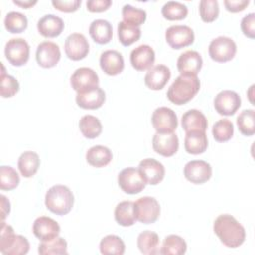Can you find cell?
<instances>
[{
    "label": "cell",
    "instance_id": "6da1fadb",
    "mask_svg": "<svg viewBox=\"0 0 255 255\" xmlns=\"http://www.w3.org/2000/svg\"><path fill=\"white\" fill-rule=\"evenodd\" d=\"M213 231L219 240L229 248L239 247L245 240V229L230 214H220L213 223Z\"/></svg>",
    "mask_w": 255,
    "mask_h": 255
},
{
    "label": "cell",
    "instance_id": "7a4b0ae2",
    "mask_svg": "<svg viewBox=\"0 0 255 255\" xmlns=\"http://www.w3.org/2000/svg\"><path fill=\"white\" fill-rule=\"evenodd\" d=\"M199 89L200 81L197 76L179 75L169 86L166 96L171 103L180 106L189 102Z\"/></svg>",
    "mask_w": 255,
    "mask_h": 255
},
{
    "label": "cell",
    "instance_id": "3957f363",
    "mask_svg": "<svg viewBox=\"0 0 255 255\" xmlns=\"http://www.w3.org/2000/svg\"><path fill=\"white\" fill-rule=\"evenodd\" d=\"M45 205L57 215H66L74 205V194L66 185H53L46 192Z\"/></svg>",
    "mask_w": 255,
    "mask_h": 255
},
{
    "label": "cell",
    "instance_id": "277c9868",
    "mask_svg": "<svg viewBox=\"0 0 255 255\" xmlns=\"http://www.w3.org/2000/svg\"><path fill=\"white\" fill-rule=\"evenodd\" d=\"M30 249L28 239L15 234L11 225L2 221L0 231V251L5 255H24Z\"/></svg>",
    "mask_w": 255,
    "mask_h": 255
},
{
    "label": "cell",
    "instance_id": "5b68a950",
    "mask_svg": "<svg viewBox=\"0 0 255 255\" xmlns=\"http://www.w3.org/2000/svg\"><path fill=\"white\" fill-rule=\"evenodd\" d=\"M135 219L144 224H150L157 220L160 214L158 201L151 196H143L133 202Z\"/></svg>",
    "mask_w": 255,
    "mask_h": 255
},
{
    "label": "cell",
    "instance_id": "8992f818",
    "mask_svg": "<svg viewBox=\"0 0 255 255\" xmlns=\"http://www.w3.org/2000/svg\"><path fill=\"white\" fill-rule=\"evenodd\" d=\"M237 47L235 42L225 36H219L213 39L208 46L210 58L218 63H225L232 60L236 54Z\"/></svg>",
    "mask_w": 255,
    "mask_h": 255
},
{
    "label": "cell",
    "instance_id": "52a82bcc",
    "mask_svg": "<svg viewBox=\"0 0 255 255\" xmlns=\"http://www.w3.org/2000/svg\"><path fill=\"white\" fill-rule=\"evenodd\" d=\"M118 183L121 189L128 194L139 193L146 184L139 169L135 167L124 168L118 175Z\"/></svg>",
    "mask_w": 255,
    "mask_h": 255
},
{
    "label": "cell",
    "instance_id": "ba28073f",
    "mask_svg": "<svg viewBox=\"0 0 255 255\" xmlns=\"http://www.w3.org/2000/svg\"><path fill=\"white\" fill-rule=\"evenodd\" d=\"M5 57L8 62L16 67L25 65L30 56L29 44L22 38H13L6 43Z\"/></svg>",
    "mask_w": 255,
    "mask_h": 255
},
{
    "label": "cell",
    "instance_id": "9c48e42d",
    "mask_svg": "<svg viewBox=\"0 0 255 255\" xmlns=\"http://www.w3.org/2000/svg\"><path fill=\"white\" fill-rule=\"evenodd\" d=\"M165 40L172 49L178 50L194 42V33L186 25H172L165 31Z\"/></svg>",
    "mask_w": 255,
    "mask_h": 255
},
{
    "label": "cell",
    "instance_id": "30bf717a",
    "mask_svg": "<svg viewBox=\"0 0 255 255\" xmlns=\"http://www.w3.org/2000/svg\"><path fill=\"white\" fill-rule=\"evenodd\" d=\"M151 124L156 132H173L178 122L173 110L167 107H159L152 113Z\"/></svg>",
    "mask_w": 255,
    "mask_h": 255
},
{
    "label": "cell",
    "instance_id": "8fae6325",
    "mask_svg": "<svg viewBox=\"0 0 255 255\" xmlns=\"http://www.w3.org/2000/svg\"><path fill=\"white\" fill-rule=\"evenodd\" d=\"M241 106L240 96L231 90L219 92L214 99L215 111L222 116H232Z\"/></svg>",
    "mask_w": 255,
    "mask_h": 255
},
{
    "label": "cell",
    "instance_id": "7c38bea8",
    "mask_svg": "<svg viewBox=\"0 0 255 255\" xmlns=\"http://www.w3.org/2000/svg\"><path fill=\"white\" fill-rule=\"evenodd\" d=\"M183 174L191 183L202 184L210 179L212 167L204 160H191L184 165Z\"/></svg>",
    "mask_w": 255,
    "mask_h": 255
},
{
    "label": "cell",
    "instance_id": "4fadbf2b",
    "mask_svg": "<svg viewBox=\"0 0 255 255\" xmlns=\"http://www.w3.org/2000/svg\"><path fill=\"white\" fill-rule=\"evenodd\" d=\"M89 50V42L83 34L73 33L65 41V53L73 61H80L86 58Z\"/></svg>",
    "mask_w": 255,
    "mask_h": 255
},
{
    "label": "cell",
    "instance_id": "5bb4252c",
    "mask_svg": "<svg viewBox=\"0 0 255 255\" xmlns=\"http://www.w3.org/2000/svg\"><path fill=\"white\" fill-rule=\"evenodd\" d=\"M179 140L174 132H156L152 137L153 150L165 157L172 156L178 150Z\"/></svg>",
    "mask_w": 255,
    "mask_h": 255
},
{
    "label": "cell",
    "instance_id": "9a60e30c",
    "mask_svg": "<svg viewBox=\"0 0 255 255\" xmlns=\"http://www.w3.org/2000/svg\"><path fill=\"white\" fill-rule=\"evenodd\" d=\"M61 59V51L59 46L51 41L40 43L36 51L37 63L46 69L55 67Z\"/></svg>",
    "mask_w": 255,
    "mask_h": 255
},
{
    "label": "cell",
    "instance_id": "2e32d148",
    "mask_svg": "<svg viewBox=\"0 0 255 255\" xmlns=\"http://www.w3.org/2000/svg\"><path fill=\"white\" fill-rule=\"evenodd\" d=\"M72 88L77 92H83L99 86V76L91 68L82 67L77 69L71 76Z\"/></svg>",
    "mask_w": 255,
    "mask_h": 255
},
{
    "label": "cell",
    "instance_id": "e0dca14e",
    "mask_svg": "<svg viewBox=\"0 0 255 255\" xmlns=\"http://www.w3.org/2000/svg\"><path fill=\"white\" fill-rule=\"evenodd\" d=\"M33 233L41 241H50L60 234L61 228L56 220L49 216H40L33 223Z\"/></svg>",
    "mask_w": 255,
    "mask_h": 255
},
{
    "label": "cell",
    "instance_id": "ac0fdd59",
    "mask_svg": "<svg viewBox=\"0 0 255 255\" xmlns=\"http://www.w3.org/2000/svg\"><path fill=\"white\" fill-rule=\"evenodd\" d=\"M138 169L146 184L151 185L158 184L165 174L163 164L154 158L142 159L138 164Z\"/></svg>",
    "mask_w": 255,
    "mask_h": 255
},
{
    "label": "cell",
    "instance_id": "d6986e66",
    "mask_svg": "<svg viewBox=\"0 0 255 255\" xmlns=\"http://www.w3.org/2000/svg\"><path fill=\"white\" fill-rule=\"evenodd\" d=\"M106 101V94L99 86L77 93L76 103L77 105L86 110H96L103 106Z\"/></svg>",
    "mask_w": 255,
    "mask_h": 255
},
{
    "label": "cell",
    "instance_id": "ffe728a7",
    "mask_svg": "<svg viewBox=\"0 0 255 255\" xmlns=\"http://www.w3.org/2000/svg\"><path fill=\"white\" fill-rule=\"evenodd\" d=\"M155 60L153 49L148 45H139L130 53V64L136 71L149 70Z\"/></svg>",
    "mask_w": 255,
    "mask_h": 255
},
{
    "label": "cell",
    "instance_id": "44dd1931",
    "mask_svg": "<svg viewBox=\"0 0 255 255\" xmlns=\"http://www.w3.org/2000/svg\"><path fill=\"white\" fill-rule=\"evenodd\" d=\"M202 58L198 52L188 50L178 57L177 69L180 75L197 76L202 68Z\"/></svg>",
    "mask_w": 255,
    "mask_h": 255
},
{
    "label": "cell",
    "instance_id": "7402d4cb",
    "mask_svg": "<svg viewBox=\"0 0 255 255\" xmlns=\"http://www.w3.org/2000/svg\"><path fill=\"white\" fill-rule=\"evenodd\" d=\"M101 69L109 76H116L123 72L125 61L122 54L116 50H107L100 57Z\"/></svg>",
    "mask_w": 255,
    "mask_h": 255
},
{
    "label": "cell",
    "instance_id": "603a6c76",
    "mask_svg": "<svg viewBox=\"0 0 255 255\" xmlns=\"http://www.w3.org/2000/svg\"><path fill=\"white\" fill-rule=\"evenodd\" d=\"M171 73L165 65H156L151 67L144 77V84L150 90H161L170 79Z\"/></svg>",
    "mask_w": 255,
    "mask_h": 255
},
{
    "label": "cell",
    "instance_id": "cb8c5ba5",
    "mask_svg": "<svg viewBox=\"0 0 255 255\" xmlns=\"http://www.w3.org/2000/svg\"><path fill=\"white\" fill-rule=\"evenodd\" d=\"M64 27L65 24L62 18L54 14H47L43 16L37 23L39 33L45 38L58 37L63 32Z\"/></svg>",
    "mask_w": 255,
    "mask_h": 255
},
{
    "label": "cell",
    "instance_id": "d4e9b609",
    "mask_svg": "<svg viewBox=\"0 0 255 255\" xmlns=\"http://www.w3.org/2000/svg\"><path fill=\"white\" fill-rule=\"evenodd\" d=\"M208 146L207 135L202 130L187 131L184 137V148L190 154L203 153Z\"/></svg>",
    "mask_w": 255,
    "mask_h": 255
},
{
    "label": "cell",
    "instance_id": "484cf974",
    "mask_svg": "<svg viewBox=\"0 0 255 255\" xmlns=\"http://www.w3.org/2000/svg\"><path fill=\"white\" fill-rule=\"evenodd\" d=\"M89 33L96 43L104 45L112 40L113 27L112 24L105 19H96L91 23Z\"/></svg>",
    "mask_w": 255,
    "mask_h": 255
},
{
    "label": "cell",
    "instance_id": "4316f807",
    "mask_svg": "<svg viewBox=\"0 0 255 255\" xmlns=\"http://www.w3.org/2000/svg\"><path fill=\"white\" fill-rule=\"evenodd\" d=\"M206 117L198 110L191 109L186 111L181 117V126L185 132L190 130H202L207 128Z\"/></svg>",
    "mask_w": 255,
    "mask_h": 255
},
{
    "label": "cell",
    "instance_id": "83f0119b",
    "mask_svg": "<svg viewBox=\"0 0 255 255\" xmlns=\"http://www.w3.org/2000/svg\"><path fill=\"white\" fill-rule=\"evenodd\" d=\"M88 163L94 167H104L113 159L111 149L104 145H94L86 153Z\"/></svg>",
    "mask_w": 255,
    "mask_h": 255
},
{
    "label": "cell",
    "instance_id": "f1b7e54d",
    "mask_svg": "<svg viewBox=\"0 0 255 255\" xmlns=\"http://www.w3.org/2000/svg\"><path fill=\"white\" fill-rule=\"evenodd\" d=\"M40 166L39 155L35 151H24L18 159V168L24 177H32Z\"/></svg>",
    "mask_w": 255,
    "mask_h": 255
},
{
    "label": "cell",
    "instance_id": "f546056e",
    "mask_svg": "<svg viewBox=\"0 0 255 255\" xmlns=\"http://www.w3.org/2000/svg\"><path fill=\"white\" fill-rule=\"evenodd\" d=\"M136 243L142 254L153 255L159 253V237L153 231L145 230L139 233Z\"/></svg>",
    "mask_w": 255,
    "mask_h": 255
},
{
    "label": "cell",
    "instance_id": "4dcf8cb0",
    "mask_svg": "<svg viewBox=\"0 0 255 255\" xmlns=\"http://www.w3.org/2000/svg\"><path fill=\"white\" fill-rule=\"evenodd\" d=\"M186 249L187 245L182 237L170 234L163 239L159 253L162 255H181L186 252Z\"/></svg>",
    "mask_w": 255,
    "mask_h": 255
},
{
    "label": "cell",
    "instance_id": "1f68e13d",
    "mask_svg": "<svg viewBox=\"0 0 255 255\" xmlns=\"http://www.w3.org/2000/svg\"><path fill=\"white\" fill-rule=\"evenodd\" d=\"M115 219L118 224L125 227L133 225L136 221L133 213V202L126 200L118 203L115 208Z\"/></svg>",
    "mask_w": 255,
    "mask_h": 255
},
{
    "label": "cell",
    "instance_id": "d6a6232c",
    "mask_svg": "<svg viewBox=\"0 0 255 255\" xmlns=\"http://www.w3.org/2000/svg\"><path fill=\"white\" fill-rule=\"evenodd\" d=\"M141 36V30L139 27L121 21L118 24V37L123 46H130L134 42L138 41Z\"/></svg>",
    "mask_w": 255,
    "mask_h": 255
},
{
    "label": "cell",
    "instance_id": "836d02e7",
    "mask_svg": "<svg viewBox=\"0 0 255 255\" xmlns=\"http://www.w3.org/2000/svg\"><path fill=\"white\" fill-rule=\"evenodd\" d=\"M79 128L82 134L87 138L98 137L103 129L100 120L92 115H86L81 118L79 122Z\"/></svg>",
    "mask_w": 255,
    "mask_h": 255
},
{
    "label": "cell",
    "instance_id": "e575fe53",
    "mask_svg": "<svg viewBox=\"0 0 255 255\" xmlns=\"http://www.w3.org/2000/svg\"><path fill=\"white\" fill-rule=\"evenodd\" d=\"M126 245L123 239L114 234H110L105 236L100 242V251L102 254L110 255H123L125 253Z\"/></svg>",
    "mask_w": 255,
    "mask_h": 255
},
{
    "label": "cell",
    "instance_id": "d590c367",
    "mask_svg": "<svg viewBox=\"0 0 255 255\" xmlns=\"http://www.w3.org/2000/svg\"><path fill=\"white\" fill-rule=\"evenodd\" d=\"M4 25L8 32L12 34H19L26 30L28 26V20L24 14L12 11L6 15L4 19Z\"/></svg>",
    "mask_w": 255,
    "mask_h": 255
},
{
    "label": "cell",
    "instance_id": "8d00e7d4",
    "mask_svg": "<svg viewBox=\"0 0 255 255\" xmlns=\"http://www.w3.org/2000/svg\"><path fill=\"white\" fill-rule=\"evenodd\" d=\"M162 16L170 21L182 20L188 14L187 7L177 1H168L161 8Z\"/></svg>",
    "mask_w": 255,
    "mask_h": 255
},
{
    "label": "cell",
    "instance_id": "74e56055",
    "mask_svg": "<svg viewBox=\"0 0 255 255\" xmlns=\"http://www.w3.org/2000/svg\"><path fill=\"white\" fill-rule=\"evenodd\" d=\"M67 241L63 237H56L50 241H42L38 246V252L41 255L67 254Z\"/></svg>",
    "mask_w": 255,
    "mask_h": 255
},
{
    "label": "cell",
    "instance_id": "f35d334b",
    "mask_svg": "<svg viewBox=\"0 0 255 255\" xmlns=\"http://www.w3.org/2000/svg\"><path fill=\"white\" fill-rule=\"evenodd\" d=\"M234 132V127L231 121L228 119H222L217 121L212 127V135L218 142H224L229 140Z\"/></svg>",
    "mask_w": 255,
    "mask_h": 255
},
{
    "label": "cell",
    "instance_id": "ab89813d",
    "mask_svg": "<svg viewBox=\"0 0 255 255\" xmlns=\"http://www.w3.org/2000/svg\"><path fill=\"white\" fill-rule=\"evenodd\" d=\"M239 131L246 135H253L255 132V123H254V110L247 109L243 110L236 120Z\"/></svg>",
    "mask_w": 255,
    "mask_h": 255
},
{
    "label": "cell",
    "instance_id": "60d3db41",
    "mask_svg": "<svg viewBox=\"0 0 255 255\" xmlns=\"http://www.w3.org/2000/svg\"><path fill=\"white\" fill-rule=\"evenodd\" d=\"M20 177L12 166L2 165L0 167V188L2 190H12L18 186Z\"/></svg>",
    "mask_w": 255,
    "mask_h": 255
},
{
    "label": "cell",
    "instance_id": "b9f144b4",
    "mask_svg": "<svg viewBox=\"0 0 255 255\" xmlns=\"http://www.w3.org/2000/svg\"><path fill=\"white\" fill-rule=\"evenodd\" d=\"M122 15L126 23L136 27L142 25L146 20V12L144 10L135 8L129 4H127L123 7Z\"/></svg>",
    "mask_w": 255,
    "mask_h": 255
},
{
    "label": "cell",
    "instance_id": "7bdbcfd3",
    "mask_svg": "<svg viewBox=\"0 0 255 255\" xmlns=\"http://www.w3.org/2000/svg\"><path fill=\"white\" fill-rule=\"evenodd\" d=\"M20 89L19 82L11 75L5 73L4 66L2 65V72H1V89L0 93L3 98H11L18 93Z\"/></svg>",
    "mask_w": 255,
    "mask_h": 255
},
{
    "label": "cell",
    "instance_id": "ee69618b",
    "mask_svg": "<svg viewBox=\"0 0 255 255\" xmlns=\"http://www.w3.org/2000/svg\"><path fill=\"white\" fill-rule=\"evenodd\" d=\"M219 6L216 0H201L199 2V15L203 22L210 23L217 19Z\"/></svg>",
    "mask_w": 255,
    "mask_h": 255
},
{
    "label": "cell",
    "instance_id": "f6af8a7d",
    "mask_svg": "<svg viewBox=\"0 0 255 255\" xmlns=\"http://www.w3.org/2000/svg\"><path fill=\"white\" fill-rule=\"evenodd\" d=\"M240 27L243 34L246 37L250 39H254L255 38V14L249 13L246 16H244L241 20Z\"/></svg>",
    "mask_w": 255,
    "mask_h": 255
},
{
    "label": "cell",
    "instance_id": "bcb514c9",
    "mask_svg": "<svg viewBox=\"0 0 255 255\" xmlns=\"http://www.w3.org/2000/svg\"><path fill=\"white\" fill-rule=\"evenodd\" d=\"M82 1L81 0H53L52 5L55 7V9L61 11V12H66V13H71L75 12L79 9Z\"/></svg>",
    "mask_w": 255,
    "mask_h": 255
},
{
    "label": "cell",
    "instance_id": "7dc6e473",
    "mask_svg": "<svg viewBox=\"0 0 255 255\" xmlns=\"http://www.w3.org/2000/svg\"><path fill=\"white\" fill-rule=\"evenodd\" d=\"M87 9L90 12L98 13V12H104L109 9V7L112 5L111 0H89L87 1Z\"/></svg>",
    "mask_w": 255,
    "mask_h": 255
},
{
    "label": "cell",
    "instance_id": "c3c4849f",
    "mask_svg": "<svg viewBox=\"0 0 255 255\" xmlns=\"http://www.w3.org/2000/svg\"><path fill=\"white\" fill-rule=\"evenodd\" d=\"M249 0H225L224 6L227 11L231 13H237L243 11L249 5Z\"/></svg>",
    "mask_w": 255,
    "mask_h": 255
},
{
    "label": "cell",
    "instance_id": "681fc988",
    "mask_svg": "<svg viewBox=\"0 0 255 255\" xmlns=\"http://www.w3.org/2000/svg\"><path fill=\"white\" fill-rule=\"evenodd\" d=\"M1 217H2V221H4V219L7 217V215L10 213V201L9 199H7V197L5 195H1Z\"/></svg>",
    "mask_w": 255,
    "mask_h": 255
},
{
    "label": "cell",
    "instance_id": "f907efd6",
    "mask_svg": "<svg viewBox=\"0 0 255 255\" xmlns=\"http://www.w3.org/2000/svg\"><path fill=\"white\" fill-rule=\"evenodd\" d=\"M13 3L22 7V8H25V9H28L32 6H34L35 4H37V1L34 0V1H31V0H27V1H17V0H13Z\"/></svg>",
    "mask_w": 255,
    "mask_h": 255
}]
</instances>
